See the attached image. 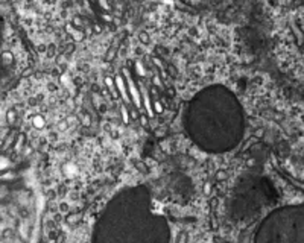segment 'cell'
I'll list each match as a JSON object with an SVG mask.
<instances>
[{
    "instance_id": "6da1fadb",
    "label": "cell",
    "mask_w": 304,
    "mask_h": 243,
    "mask_svg": "<svg viewBox=\"0 0 304 243\" xmlns=\"http://www.w3.org/2000/svg\"><path fill=\"white\" fill-rule=\"evenodd\" d=\"M8 164V161L5 160V158H0V169H3V167H6Z\"/></svg>"
}]
</instances>
